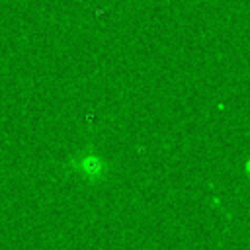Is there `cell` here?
<instances>
[{"label":"cell","instance_id":"cell-1","mask_svg":"<svg viewBox=\"0 0 250 250\" xmlns=\"http://www.w3.org/2000/svg\"><path fill=\"white\" fill-rule=\"evenodd\" d=\"M80 172L88 178H98L102 174V160L96 156V154H88V156H82L80 158V164H78Z\"/></svg>","mask_w":250,"mask_h":250}]
</instances>
